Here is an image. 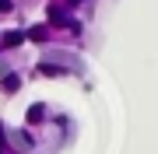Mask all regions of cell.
Wrapping results in <instances>:
<instances>
[{"instance_id": "6da1fadb", "label": "cell", "mask_w": 158, "mask_h": 154, "mask_svg": "<svg viewBox=\"0 0 158 154\" xmlns=\"http://www.w3.org/2000/svg\"><path fill=\"white\" fill-rule=\"evenodd\" d=\"M49 25H60V28L81 32V25H77V21H70V18H67V11H63V7H56V4L49 7Z\"/></svg>"}, {"instance_id": "7a4b0ae2", "label": "cell", "mask_w": 158, "mask_h": 154, "mask_svg": "<svg viewBox=\"0 0 158 154\" xmlns=\"http://www.w3.org/2000/svg\"><path fill=\"white\" fill-rule=\"evenodd\" d=\"M25 39H32V42H46V39H49V25H32V28L25 32Z\"/></svg>"}, {"instance_id": "3957f363", "label": "cell", "mask_w": 158, "mask_h": 154, "mask_svg": "<svg viewBox=\"0 0 158 154\" xmlns=\"http://www.w3.org/2000/svg\"><path fill=\"white\" fill-rule=\"evenodd\" d=\"M18 88H21V77H18V74H7V77H4V91H7V95H14Z\"/></svg>"}, {"instance_id": "277c9868", "label": "cell", "mask_w": 158, "mask_h": 154, "mask_svg": "<svg viewBox=\"0 0 158 154\" xmlns=\"http://www.w3.org/2000/svg\"><path fill=\"white\" fill-rule=\"evenodd\" d=\"M42 119H46V109H42L39 102L28 105V123H42Z\"/></svg>"}, {"instance_id": "5b68a950", "label": "cell", "mask_w": 158, "mask_h": 154, "mask_svg": "<svg viewBox=\"0 0 158 154\" xmlns=\"http://www.w3.org/2000/svg\"><path fill=\"white\" fill-rule=\"evenodd\" d=\"M25 42V32H7L4 35V46H21Z\"/></svg>"}, {"instance_id": "8992f818", "label": "cell", "mask_w": 158, "mask_h": 154, "mask_svg": "<svg viewBox=\"0 0 158 154\" xmlns=\"http://www.w3.org/2000/svg\"><path fill=\"white\" fill-rule=\"evenodd\" d=\"M39 74H42V77H60L63 70H60V67H49V63H39Z\"/></svg>"}, {"instance_id": "52a82bcc", "label": "cell", "mask_w": 158, "mask_h": 154, "mask_svg": "<svg viewBox=\"0 0 158 154\" xmlns=\"http://www.w3.org/2000/svg\"><path fill=\"white\" fill-rule=\"evenodd\" d=\"M0 154H11V147H7V137H4V123H0Z\"/></svg>"}, {"instance_id": "ba28073f", "label": "cell", "mask_w": 158, "mask_h": 154, "mask_svg": "<svg viewBox=\"0 0 158 154\" xmlns=\"http://www.w3.org/2000/svg\"><path fill=\"white\" fill-rule=\"evenodd\" d=\"M18 147H21V151L32 147V137H28V133H21V137H18Z\"/></svg>"}, {"instance_id": "9c48e42d", "label": "cell", "mask_w": 158, "mask_h": 154, "mask_svg": "<svg viewBox=\"0 0 158 154\" xmlns=\"http://www.w3.org/2000/svg\"><path fill=\"white\" fill-rule=\"evenodd\" d=\"M11 11V0H0V14H7Z\"/></svg>"}, {"instance_id": "30bf717a", "label": "cell", "mask_w": 158, "mask_h": 154, "mask_svg": "<svg viewBox=\"0 0 158 154\" xmlns=\"http://www.w3.org/2000/svg\"><path fill=\"white\" fill-rule=\"evenodd\" d=\"M67 4H70V7H74V4H81V0H67Z\"/></svg>"}]
</instances>
